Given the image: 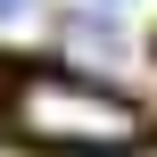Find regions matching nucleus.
Listing matches in <instances>:
<instances>
[{"label":"nucleus","mask_w":157,"mask_h":157,"mask_svg":"<svg viewBox=\"0 0 157 157\" xmlns=\"http://www.w3.org/2000/svg\"><path fill=\"white\" fill-rule=\"evenodd\" d=\"M8 124L33 141V149H75V157H116V149H141L149 116L83 75H58V66H33L17 91H8Z\"/></svg>","instance_id":"1"},{"label":"nucleus","mask_w":157,"mask_h":157,"mask_svg":"<svg viewBox=\"0 0 157 157\" xmlns=\"http://www.w3.org/2000/svg\"><path fill=\"white\" fill-rule=\"evenodd\" d=\"M25 8H33V0H0V17H25Z\"/></svg>","instance_id":"2"},{"label":"nucleus","mask_w":157,"mask_h":157,"mask_svg":"<svg viewBox=\"0 0 157 157\" xmlns=\"http://www.w3.org/2000/svg\"><path fill=\"white\" fill-rule=\"evenodd\" d=\"M116 8H124V0H116Z\"/></svg>","instance_id":"3"}]
</instances>
